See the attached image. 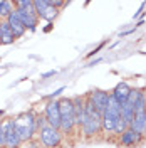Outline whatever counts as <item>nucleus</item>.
<instances>
[{
    "instance_id": "obj_1",
    "label": "nucleus",
    "mask_w": 146,
    "mask_h": 148,
    "mask_svg": "<svg viewBox=\"0 0 146 148\" xmlns=\"http://www.w3.org/2000/svg\"><path fill=\"white\" fill-rule=\"evenodd\" d=\"M14 130L18 135L20 141H30L34 140L37 133L35 128V113L34 111H25V113H20L14 118Z\"/></svg>"
},
{
    "instance_id": "obj_2",
    "label": "nucleus",
    "mask_w": 146,
    "mask_h": 148,
    "mask_svg": "<svg viewBox=\"0 0 146 148\" xmlns=\"http://www.w3.org/2000/svg\"><path fill=\"white\" fill-rule=\"evenodd\" d=\"M59 111H61V126H59V131L62 135L72 133L74 130H76L72 98H61L59 99Z\"/></svg>"
},
{
    "instance_id": "obj_3",
    "label": "nucleus",
    "mask_w": 146,
    "mask_h": 148,
    "mask_svg": "<svg viewBox=\"0 0 146 148\" xmlns=\"http://www.w3.org/2000/svg\"><path fill=\"white\" fill-rule=\"evenodd\" d=\"M37 133H39V143L44 148H59L62 143V133L49 125L42 126Z\"/></svg>"
},
{
    "instance_id": "obj_4",
    "label": "nucleus",
    "mask_w": 146,
    "mask_h": 148,
    "mask_svg": "<svg viewBox=\"0 0 146 148\" xmlns=\"http://www.w3.org/2000/svg\"><path fill=\"white\" fill-rule=\"evenodd\" d=\"M34 10H35L37 17L47 20L49 24H50V22L57 17V14H59V10L55 9V7H52L49 0H34Z\"/></svg>"
},
{
    "instance_id": "obj_5",
    "label": "nucleus",
    "mask_w": 146,
    "mask_h": 148,
    "mask_svg": "<svg viewBox=\"0 0 146 148\" xmlns=\"http://www.w3.org/2000/svg\"><path fill=\"white\" fill-rule=\"evenodd\" d=\"M44 118H46L47 125L52 128L59 130L61 126V111H59V101L50 99L44 108Z\"/></svg>"
},
{
    "instance_id": "obj_6",
    "label": "nucleus",
    "mask_w": 146,
    "mask_h": 148,
    "mask_svg": "<svg viewBox=\"0 0 146 148\" xmlns=\"http://www.w3.org/2000/svg\"><path fill=\"white\" fill-rule=\"evenodd\" d=\"M2 126L5 131V148H20L22 141L18 138V135L14 130V118H5L2 120Z\"/></svg>"
},
{
    "instance_id": "obj_7",
    "label": "nucleus",
    "mask_w": 146,
    "mask_h": 148,
    "mask_svg": "<svg viewBox=\"0 0 146 148\" xmlns=\"http://www.w3.org/2000/svg\"><path fill=\"white\" fill-rule=\"evenodd\" d=\"M86 98H87V99L92 103V106L102 114V111L108 108V103H109V92L102 91V89H92Z\"/></svg>"
},
{
    "instance_id": "obj_8",
    "label": "nucleus",
    "mask_w": 146,
    "mask_h": 148,
    "mask_svg": "<svg viewBox=\"0 0 146 148\" xmlns=\"http://www.w3.org/2000/svg\"><path fill=\"white\" fill-rule=\"evenodd\" d=\"M15 14L17 17L20 18V22L24 24V27L29 29V30H35L37 24H39V17H37L35 10L34 9H15Z\"/></svg>"
},
{
    "instance_id": "obj_9",
    "label": "nucleus",
    "mask_w": 146,
    "mask_h": 148,
    "mask_svg": "<svg viewBox=\"0 0 146 148\" xmlns=\"http://www.w3.org/2000/svg\"><path fill=\"white\" fill-rule=\"evenodd\" d=\"M81 130H82V135L86 138H91V136H96L99 135L101 131V120H96V118H84L82 120V125H81Z\"/></svg>"
},
{
    "instance_id": "obj_10",
    "label": "nucleus",
    "mask_w": 146,
    "mask_h": 148,
    "mask_svg": "<svg viewBox=\"0 0 146 148\" xmlns=\"http://www.w3.org/2000/svg\"><path fill=\"white\" fill-rule=\"evenodd\" d=\"M141 141H143V135H139L138 131H134L131 128H128L126 131H123L119 135V143L123 147H136Z\"/></svg>"
},
{
    "instance_id": "obj_11",
    "label": "nucleus",
    "mask_w": 146,
    "mask_h": 148,
    "mask_svg": "<svg viewBox=\"0 0 146 148\" xmlns=\"http://www.w3.org/2000/svg\"><path fill=\"white\" fill-rule=\"evenodd\" d=\"M7 24L10 25V30H12V34H14V37H15V39H20V37L25 34V30H27V29L24 27V24L20 22V18L17 17L15 10H14V12L9 15V18H7Z\"/></svg>"
},
{
    "instance_id": "obj_12",
    "label": "nucleus",
    "mask_w": 146,
    "mask_h": 148,
    "mask_svg": "<svg viewBox=\"0 0 146 148\" xmlns=\"http://www.w3.org/2000/svg\"><path fill=\"white\" fill-rule=\"evenodd\" d=\"M84 99L82 96H76L72 98L74 103V123H76V128H81L82 120H84Z\"/></svg>"
},
{
    "instance_id": "obj_13",
    "label": "nucleus",
    "mask_w": 146,
    "mask_h": 148,
    "mask_svg": "<svg viewBox=\"0 0 146 148\" xmlns=\"http://www.w3.org/2000/svg\"><path fill=\"white\" fill-rule=\"evenodd\" d=\"M129 128L138 131L139 135H146V111H138L134 113V118L131 121V125H129Z\"/></svg>"
},
{
    "instance_id": "obj_14",
    "label": "nucleus",
    "mask_w": 146,
    "mask_h": 148,
    "mask_svg": "<svg viewBox=\"0 0 146 148\" xmlns=\"http://www.w3.org/2000/svg\"><path fill=\"white\" fill-rule=\"evenodd\" d=\"M129 91H131V88H129V84L126 83V81H123V83H119L113 91H111V94L114 96V99L121 104V103H124L126 99H128V94Z\"/></svg>"
},
{
    "instance_id": "obj_15",
    "label": "nucleus",
    "mask_w": 146,
    "mask_h": 148,
    "mask_svg": "<svg viewBox=\"0 0 146 148\" xmlns=\"http://www.w3.org/2000/svg\"><path fill=\"white\" fill-rule=\"evenodd\" d=\"M119 114H121V120L124 121L126 125H131V121H133V118H134V108L131 106V104H128V103H121V110H119Z\"/></svg>"
},
{
    "instance_id": "obj_16",
    "label": "nucleus",
    "mask_w": 146,
    "mask_h": 148,
    "mask_svg": "<svg viewBox=\"0 0 146 148\" xmlns=\"http://www.w3.org/2000/svg\"><path fill=\"white\" fill-rule=\"evenodd\" d=\"M15 10L14 7V2H7V0H2L0 2V20H7L9 15Z\"/></svg>"
},
{
    "instance_id": "obj_17",
    "label": "nucleus",
    "mask_w": 146,
    "mask_h": 148,
    "mask_svg": "<svg viewBox=\"0 0 146 148\" xmlns=\"http://www.w3.org/2000/svg\"><path fill=\"white\" fill-rule=\"evenodd\" d=\"M14 40H15V37H14V34H12V32H9V34H2L0 44H12Z\"/></svg>"
},
{
    "instance_id": "obj_18",
    "label": "nucleus",
    "mask_w": 146,
    "mask_h": 148,
    "mask_svg": "<svg viewBox=\"0 0 146 148\" xmlns=\"http://www.w3.org/2000/svg\"><path fill=\"white\" fill-rule=\"evenodd\" d=\"M0 148H5V131L2 126V121H0Z\"/></svg>"
},
{
    "instance_id": "obj_19",
    "label": "nucleus",
    "mask_w": 146,
    "mask_h": 148,
    "mask_svg": "<svg viewBox=\"0 0 146 148\" xmlns=\"http://www.w3.org/2000/svg\"><path fill=\"white\" fill-rule=\"evenodd\" d=\"M49 2H50V5H52V7H55L57 10L61 9V7H64V5H67L65 2H59V0H49Z\"/></svg>"
},
{
    "instance_id": "obj_20",
    "label": "nucleus",
    "mask_w": 146,
    "mask_h": 148,
    "mask_svg": "<svg viewBox=\"0 0 146 148\" xmlns=\"http://www.w3.org/2000/svg\"><path fill=\"white\" fill-rule=\"evenodd\" d=\"M29 148H40V143H39V140H30V141H27Z\"/></svg>"
},
{
    "instance_id": "obj_21",
    "label": "nucleus",
    "mask_w": 146,
    "mask_h": 148,
    "mask_svg": "<svg viewBox=\"0 0 146 148\" xmlns=\"http://www.w3.org/2000/svg\"><path fill=\"white\" fill-rule=\"evenodd\" d=\"M62 91H64V88H61V89H57V91H54L52 94H50V96H49V99H55V98H57L59 94H62Z\"/></svg>"
},
{
    "instance_id": "obj_22",
    "label": "nucleus",
    "mask_w": 146,
    "mask_h": 148,
    "mask_svg": "<svg viewBox=\"0 0 146 148\" xmlns=\"http://www.w3.org/2000/svg\"><path fill=\"white\" fill-rule=\"evenodd\" d=\"M52 76H55V71H49V73H44L40 77L42 79H47V77H52Z\"/></svg>"
},
{
    "instance_id": "obj_23",
    "label": "nucleus",
    "mask_w": 146,
    "mask_h": 148,
    "mask_svg": "<svg viewBox=\"0 0 146 148\" xmlns=\"http://www.w3.org/2000/svg\"><path fill=\"white\" fill-rule=\"evenodd\" d=\"M3 114H5V111H3V110H0V118H2Z\"/></svg>"
},
{
    "instance_id": "obj_24",
    "label": "nucleus",
    "mask_w": 146,
    "mask_h": 148,
    "mask_svg": "<svg viewBox=\"0 0 146 148\" xmlns=\"http://www.w3.org/2000/svg\"><path fill=\"white\" fill-rule=\"evenodd\" d=\"M0 24H2V20H0ZM0 39H2V27H0Z\"/></svg>"
},
{
    "instance_id": "obj_25",
    "label": "nucleus",
    "mask_w": 146,
    "mask_h": 148,
    "mask_svg": "<svg viewBox=\"0 0 146 148\" xmlns=\"http://www.w3.org/2000/svg\"><path fill=\"white\" fill-rule=\"evenodd\" d=\"M145 99H146V91H145Z\"/></svg>"
},
{
    "instance_id": "obj_26",
    "label": "nucleus",
    "mask_w": 146,
    "mask_h": 148,
    "mask_svg": "<svg viewBox=\"0 0 146 148\" xmlns=\"http://www.w3.org/2000/svg\"><path fill=\"white\" fill-rule=\"evenodd\" d=\"M145 54H146V52H145Z\"/></svg>"
}]
</instances>
